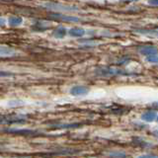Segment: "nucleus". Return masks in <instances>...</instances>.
Wrapping results in <instances>:
<instances>
[{
  "label": "nucleus",
  "mask_w": 158,
  "mask_h": 158,
  "mask_svg": "<svg viewBox=\"0 0 158 158\" xmlns=\"http://www.w3.org/2000/svg\"><path fill=\"white\" fill-rule=\"evenodd\" d=\"M89 91V89L86 88L85 86H75L73 87L71 90H70V93L72 95H75V96H82V95H85L87 94Z\"/></svg>",
  "instance_id": "f257e3e1"
},
{
  "label": "nucleus",
  "mask_w": 158,
  "mask_h": 158,
  "mask_svg": "<svg viewBox=\"0 0 158 158\" xmlns=\"http://www.w3.org/2000/svg\"><path fill=\"white\" fill-rule=\"evenodd\" d=\"M140 52L144 54V56H147V57H148V56H151L156 54L158 52V49L154 47H152V46H147V47L141 48Z\"/></svg>",
  "instance_id": "f03ea898"
},
{
  "label": "nucleus",
  "mask_w": 158,
  "mask_h": 158,
  "mask_svg": "<svg viewBox=\"0 0 158 158\" xmlns=\"http://www.w3.org/2000/svg\"><path fill=\"white\" fill-rule=\"evenodd\" d=\"M155 118H157L156 113L153 112V111H148L142 115V120H144L146 122H151V121L154 120Z\"/></svg>",
  "instance_id": "7ed1b4c3"
},
{
  "label": "nucleus",
  "mask_w": 158,
  "mask_h": 158,
  "mask_svg": "<svg viewBox=\"0 0 158 158\" xmlns=\"http://www.w3.org/2000/svg\"><path fill=\"white\" fill-rule=\"evenodd\" d=\"M84 34H85V31L82 29H78V28L71 29L70 31H69V35L72 37H82Z\"/></svg>",
  "instance_id": "20e7f679"
},
{
  "label": "nucleus",
  "mask_w": 158,
  "mask_h": 158,
  "mask_svg": "<svg viewBox=\"0 0 158 158\" xmlns=\"http://www.w3.org/2000/svg\"><path fill=\"white\" fill-rule=\"evenodd\" d=\"M8 21L11 26H18V25L22 23V18L19 16H11L9 18Z\"/></svg>",
  "instance_id": "39448f33"
},
{
  "label": "nucleus",
  "mask_w": 158,
  "mask_h": 158,
  "mask_svg": "<svg viewBox=\"0 0 158 158\" xmlns=\"http://www.w3.org/2000/svg\"><path fill=\"white\" fill-rule=\"evenodd\" d=\"M65 33H66V31H65V29H64V28H58L53 32L52 35L56 38H62V37H64Z\"/></svg>",
  "instance_id": "423d86ee"
},
{
  "label": "nucleus",
  "mask_w": 158,
  "mask_h": 158,
  "mask_svg": "<svg viewBox=\"0 0 158 158\" xmlns=\"http://www.w3.org/2000/svg\"><path fill=\"white\" fill-rule=\"evenodd\" d=\"M139 33H141V34H148V35H154V36L158 37V29H154V30H140Z\"/></svg>",
  "instance_id": "0eeeda50"
},
{
  "label": "nucleus",
  "mask_w": 158,
  "mask_h": 158,
  "mask_svg": "<svg viewBox=\"0 0 158 158\" xmlns=\"http://www.w3.org/2000/svg\"><path fill=\"white\" fill-rule=\"evenodd\" d=\"M147 60L149 61V62H158V52L156 54H154V56H148Z\"/></svg>",
  "instance_id": "6e6552de"
},
{
  "label": "nucleus",
  "mask_w": 158,
  "mask_h": 158,
  "mask_svg": "<svg viewBox=\"0 0 158 158\" xmlns=\"http://www.w3.org/2000/svg\"><path fill=\"white\" fill-rule=\"evenodd\" d=\"M139 158H158V156H153V155H143Z\"/></svg>",
  "instance_id": "1a4fd4ad"
},
{
  "label": "nucleus",
  "mask_w": 158,
  "mask_h": 158,
  "mask_svg": "<svg viewBox=\"0 0 158 158\" xmlns=\"http://www.w3.org/2000/svg\"><path fill=\"white\" fill-rule=\"evenodd\" d=\"M149 4H152V5H158V1H150Z\"/></svg>",
  "instance_id": "9d476101"
},
{
  "label": "nucleus",
  "mask_w": 158,
  "mask_h": 158,
  "mask_svg": "<svg viewBox=\"0 0 158 158\" xmlns=\"http://www.w3.org/2000/svg\"><path fill=\"white\" fill-rule=\"evenodd\" d=\"M154 106H157V107H158V103H156V104H154Z\"/></svg>",
  "instance_id": "9b49d317"
},
{
  "label": "nucleus",
  "mask_w": 158,
  "mask_h": 158,
  "mask_svg": "<svg viewBox=\"0 0 158 158\" xmlns=\"http://www.w3.org/2000/svg\"><path fill=\"white\" fill-rule=\"evenodd\" d=\"M156 120H157V121H158V116H157V118H156Z\"/></svg>",
  "instance_id": "f8f14e48"
}]
</instances>
